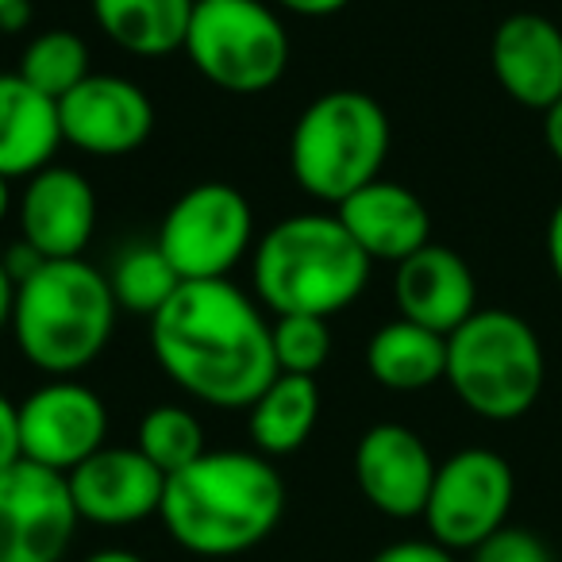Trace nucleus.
<instances>
[{
	"instance_id": "obj_16",
	"label": "nucleus",
	"mask_w": 562,
	"mask_h": 562,
	"mask_svg": "<svg viewBox=\"0 0 562 562\" xmlns=\"http://www.w3.org/2000/svg\"><path fill=\"white\" fill-rule=\"evenodd\" d=\"M393 301L405 321L451 336L477 313V281L470 262L443 243H428L413 258L397 262Z\"/></svg>"
},
{
	"instance_id": "obj_22",
	"label": "nucleus",
	"mask_w": 562,
	"mask_h": 562,
	"mask_svg": "<svg viewBox=\"0 0 562 562\" xmlns=\"http://www.w3.org/2000/svg\"><path fill=\"white\" fill-rule=\"evenodd\" d=\"M316 420H321V385L316 378L301 374H278L247 408L250 443L266 459L301 451L316 431Z\"/></svg>"
},
{
	"instance_id": "obj_7",
	"label": "nucleus",
	"mask_w": 562,
	"mask_h": 562,
	"mask_svg": "<svg viewBox=\"0 0 562 562\" xmlns=\"http://www.w3.org/2000/svg\"><path fill=\"white\" fill-rule=\"evenodd\" d=\"M181 50L220 93L258 97L285 78L293 47L270 0H209L196 4Z\"/></svg>"
},
{
	"instance_id": "obj_25",
	"label": "nucleus",
	"mask_w": 562,
	"mask_h": 562,
	"mask_svg": "<svg viewBox=\"0 0 562 562\" xmlns=\"http://www.w3.org/2000/svg\"><path fill=\"white\" fill-rule=\"evenodd\" d=\"M135 447L170 477L201 459L209 451V439H204V424L186 405H155L143 413L135 428Z\"/></svg>"
},
{
	"instance_id": "obj_26",
	"label": "nucleus",
	"mask_w": 562,
	"mask_h": 562,
	"mask_svg": "<svg viewBox=\"0 0 562 562\" xmlns=\"http://www.w3.org/2000/svg\"><path fill=\"white\" fill-rule=\"evenodd\" d=\"M273 362L278 374L316 378L331 359V328L324 316H273Z\"/></svg>"
},
{
	"instance_id": "obj_14",
	"label": "nucleus",
	"mask_w": 562,
	"mask_h": 562,
	"mask_svg": "<svg viewBox=\"0 0 562 562\" xmlns=\"http://www.w3.org/2000/svg\"><path fill=\"white\" fill-rule=\"evenodd\" d=\"M81 524L97 528H132L158 516L166 474L139 447H101L66 474Z\"/></svg>"
},
{
	"instance_id": "obj_10",
	"label": "nucleus",
	"mask_w": 562,
	"mask_h": 562,
	"mask_svg": "<svg viewBox=\"0 0 562 562\" xmlns=\"http://www.w3.org/2000/svg\"><path fill=\"white\" fill-rule=\"evenodd\" d=\"M78 524L66 474L27 459L0 470V562H63Z\"/></svg>"
},
{
	"instance_id": "obj_3",
	"label": "nucleus",
	"mask_w": 562,
	"mask_h": 562,
	"mask_svg": "<svg viewBox=\"0 0 562 562\" xmlns=\"http://www.w3.org/2000/svg\"><path fill=\"white\" fill-rule=\"evenodd\" d=\"M374 262L336 212H297L262 232L250 250L255 301L273 316L347 313L367 293Z\"/></svg>"
},
{
	"instance_id": "obj_32",
	"label": "nucleus",
	"mask_w": 562,
	"mask_h": 562,
	"mask_svg": "<svg viewBox=\"0 0 562 562\" xmlns=\"http://www.w3.org/2000/svg\"><path fill=\"white\" fill-rule=\"evenodd\" d=\"M543 143L551 150V158L562 166V97L543 112Z\"/></svg>"
},
{
	"instance_id": "obj_12",
	"label": "nucleus",
	"mask_w": 562,
	"mask_h": 562,
	"mask_svg": "<svg viewBox=\"0 0 562 562\" xmlns=\"http://www.w3.org/2000/svg\"><path fill=\"white\" fill-rule=\"evenodd\" d=\"M63 143L89 158H127L155 135V104L120 74H89L58 101Z\"/></svg>"
},
{
	"instance_id": "obj_33",
	"label": "nucleus",
	"mask_w": 562,
	"mask_h": 562,
	"mask_svg": "<svg viewBox=\"0 0 562 562\" xmlns=\"http://www.w3.org/2000/svg\"><path fill=\"white\" fill-rule=\"evenodd\" d=\"M32 20V0H0V32H20Z\"/></svg>"
},
{
	"instance_id": "obj_1",
	"label": "nucleus",
	"mask_w": 562,
	"mask_h": 562,
	"mask_svg": "<svg viewBox=\"0 0 562 562\" xmlns=\"http://www.w3.org/2000/svg\"><path fill=\"white\" fill-rule=\"evenodd\" d=\"M150 351L186 397L220 413L250 408L278 378L270 321L232 278L181 281L150 316Z\"/></svg>"
},
{
	"instance_id": "obj_19",
	"label": "nucleus",
	"mask_w": 562,
	"mask_h": 562,
	"mask_svg": "<svg viewBox=\"0 0 562 562\" xmlns=\"http://www.w3.org/2000/svg\"><path fill=\"white\" fill-rule=\"evenodd\" d=\"M58 147V101L27 86L16 70L0 74V178L27 181L55 162Z\"/></svg>"
},
{
	"instance_id": "obj_8",
	"label": "nucleus",
	"mask_w": 562,
	"mask_h": 562,
	"mask_svg": "<svg viewBox=\"0 0 562 562\" xmlns=\"http://www.w3.org/2000/svg\"><path fill=\"white\" fill-rule=\"evenodd\" d=\"M155 243L181 281L227 278L255 250V209L232 181H196L166 209Z\"/></svg>"
},
{
	"instance_id": "obj_31",
	"label": "nucleus",
	"mask_w": 562,
	"mask_h": 562,
	"mask_svg": "<svg viewBox=\"0 0 562 562\" xmlns=\"http://www.w3.org/2000/svg\"><path fill=\"white\" fill-rule=\"evenodd\" d=\"M547 262H551L554 281L562 285V201L554 204L551 220H547Z\"/></svg>"
},
{
	"instance_id": "obj_37",
	"label": "nucleus",
	"mask_w": 562,
	"mask_h": 562,
	"mask_svg": "<svg viewBox=\"0 0 562 562\" xmlns=\"http://www.w3.org/2000/svg\"><path fill=\"white\" fill-rule=\"evenodd\" d=\"M196 4H209V0H196Z\"/></svg>"
},
{
	"instance_id": "obj_29",
	"label": "nucleus",
	"mask_w": 562,
	"mask_h": 562,
	"mask_svg": "<svg viewBox=\"0 0 562 562\" xmlns=\"http://www.w3.org/2000/svg\"><path fill=\"white\" fill-rule=\"evenodd\" d=\"M24 459V439H20V405L0 393V470L16 467Z\"/></svg>"
},
{
	"instance_id": "obj_17",
	"label": "nucleus",
	"mask_w": 562,
	"mask_h": 562,
	"mask_svg": "<svg viewBox=\"0 0 562 562\" xmlns=\"http://www.w3.org/2000/svg\"><path fill=\"white\" fill-rule=\"evenodd\" d=\"M490 66L505 97L547 112L562 97V27L539 12H513L493 32Z\"/></svg>"
},
{
	"instance_id": "obj_4",
	"label": "nucleus",
	"mask_w": 562,
	"mask_h": 562,
	"mask_svg": "<svg viewBox=\"0 0 562 562\" xmlns=\"http://www.w3.org/2000/svg\"><path fill=\"white\" fill-rule=\"evenodd\" d=\"M116 316L109 273L86 258H58L16 285L9 331L27 367L47 378H78L104 355Z\"/></svg>"
},
{
	"instance_id": "obj_34",
	"label": "nucleus",
	"mask_w": 562,
	"mask_h": 562,
	"mask_svg": "<svg viewBox=\"0 0 562 562\" xmlns=\"http://www.w3.org/2000/svg\"><path fill=\"white\" fill-rule=\"evenodd\" d=\"M12 305H16V281H12L4 255H0V331L12 324Z\"/></svg>"
},
{
	"instance_id": "obj_35",
	"label": "nucleus",
	"mask_w": 562,
	"mask_h": 562,
	"mask_svg": "<svg viewBox=\"0 0 562 562\" xmlns=\"http://www.w3.org/2000/svg\"><path fill=\"white\" fill-rule=\"evenodd\" d=\"M81 562H147V559L135 554V551H127V547H101V551L86 554Z\"/></svg>"
},
{
	"instance_id": "obj_27",
	"label": "nucleus",
	"mask_w": 562,
	"mask_h": 562,
	"mask_svg": "<svg viewBox=\"0 0 562 562\" xmlns=\"http://www.w3.org/2000/svg\"><path fill=\"white\" fill-rule=\"evenodd\" d=\"M470 562H554V554L543 543V536H536L531 528L505 524L470 551Z\"/></svg>"
},
{
	"instance_id": "obj_36",
	"label": "nucleus",
	"mask_w": 562,
	"mask_h": 562,
	"mask_svg": "<svg viewBox=\"0 0 562 562\" xmlns=\"http://www.w3.org/2000/svg\"><path fill=\"white\" fill-rule=\"evenodd\" d=\"M9 212H12V181L0 178V224L9 220Z\"/></svg>"
},
{
	"instance_id": "obj_9",
	"label": "nucleus",
	"mask_w": 562,
	"mask_h": 562,
	"mask_svg": "<svg viewBox=\"0 0 562 562\" xmlns=\"http://www.w3.org/2000/svg\"><path fill=\"white\" fill-rule=\"evenodd\" d=\"M513 501L516 474L505 454L490 447H462L439 462L420 520L428 524V539L454 554H470L493 531L505 528Z\"/></svg>"
},
{
	"instance_id": "obj_20",
	"label": "nucleus",
	"mask_w": 562,
	"mask_h": 562,
	"mask_svg": "<svg viewBox=\"0 0 562 562\" xmlns=\"http://www.w3.org/2000/svg\"><path fill=\"white\" fill-rule=\"evenodd\" d=\"M101 35L135 58H166L186 47L196 0H89Z\"/></svg>"
},
{
	"instance_id": "obj_24",
	"label": "nucleus",
	"mask_w": 562,
	"mask_h": 562,
	"mask_svg": "<svg viewBox=\"0 0 562 562\" xmlns=\"http://www.w3.org/2000/svg\"><path fill=\"white\" fill-rule=\"evenodd\" d=\"M16 74L35 86L40 93H47L50 101H63L70 89H78L89 78V43L78 32L66 27H50L40 32L24 50H20Z\"/></svg>"
},
{
	"instance_id": "obj_13",
	"label": "nucleus",
	"mask_w": 562,
	"mask_h": 562,
	"mask_svg": "<svg viewBox=\"0 0 562 562\" xmlns=\"http://www.w3.org/2000/svg\"><path fill=\"white\" fill-rule=\"evenodd\" d=\"M436 454L405 424H374L359 436L351 454V474L362 501L390 520H416L428 505L436 482Z\"/></svg>"
},
{
	"instance_id": "obj_28",
	"label": "nucleus",
	"mask_w": 562,
	"mask_h": 562,
	"mask_svg": "<svg viewBox=\"0 0 562 562\" xmlns=\"http://www.w3.org/2000/svg\"><path fill=\"white\" fill-rule=\"evenodd\" d=\"M370 562H459V554L447 551L436 539H397V543H385L378 554H370Z\"/></svg>"
},
{
	"instance_id": "obj_30",
	"label": "nucleus",
	"mask_w": 562,
	"mask_h": 562,
	"mask_svg": "<svg viewBox=\"0 0 562 562\" xmlns=\"http://www.w3.org/2000/svg\"><path fill=\"white\" fill-rule=\"evenodd\" d=\"M270 4L305 20H328V16H336V12H344L351 0H270Z\"/></svg>"
},
{
	"instance_id": "obj_21",
	"label": "nucleus",
	"mask_w": 562,
	"mask_h": 562,
	"mask_svg": "<svg viewBox=\"0 0 562 562\" xmlns=\"http://www.w3.org/2000/svg\"><path fill=\"white\" fill-rule=\"evenodd\" d=\"M367 370L390 393H420L447 378V336L397 321L382 324L367 344Z\"/></svg>"
},
{
	"instance_id": "obj_15",
	"label": "nucleus",
	"mask_w": 562,
	"mask_h": 562,
	"mask_svg": "<svg viewBox=\"0 0 562 562\" xmlns=\"http://www.w3.org/2000/svg\"><path fill=\"white\" fill-rule=\"evenodd\" d=\"M20 239L40 250L47 262L81 258L97 232V193L74 166L50 162L24 181L16 201Z\"/></svg>"
},
{
	"instance_id": "obj_18",
	"label": "nucleus",
	"mask_w": 562,
	"mask_h": 562,
	"mask_svg": "<svg viewBox=\"0 0 562 562\" xmlns=\"http://www.w3.org/2000/svg\"><path fill=\"white\" fill-rule=\"evenodd\" d=\"M339 224L370 262H405L431 243V212L408 186L378 178L336 204Z\"/></svg>"
},
{
	"instance_id": "obj_23",
	"label": "nucleus",
	"mask_w": 562,
	"mask_h": 562,
	"mask_svg": "<svg viewBox=\"0 0 562 562\" xmlns=\"http://www.w3.org/2000/svg\"><path fill=\"white\" fill-rule=\"evenodd\" d=\"M112 297H116L120 313L132 316H158V308L178 293L181 278L170 266V258L158 250V243H132L127 250H120L116 262L109 270Z\"/></svg>"
},
{
	"instance_id": "obj_5",
	"label": "nucleus",
	"mask_w": 562,
	"mask_h": 562,
	"mask_svg": "<svg viewBox=\"0 0 562 562\" xmlns=\"http://www.w3.org/2000/svg\"><path fill=\"white\" fill-rule=\"evenodd\" d=\"M393 127L362 89H328L301 109L290 132V173L316 204H344L355 189L382 178Z\"/></svg>"
},
{
	"instance_id": "obj_11",
	"label": "nucleus",
	"mask_w": 562,
	"mask_h": 562,
	"mask_svg": "<svg viewBox=\"0 0 562 562\" xmlns=\"http://www.w3.org/2000/svg\"><path fill=\"white\" fill-rule=\"evenodd\" d=\"M20 439L27 462L70 474L89 454L109 447V405L78 378H47L20 401Z\"/></svg>"
},
{
	"instance_id": "obj_6",
	"label": "nucleus",
	"mask_w": 562,
	"mask_h": 562,
	"mask_svg": "<svg viewBox=\"0 0 562 562\" xmlns=\"http://www.w3.org/2000/svg\"><path fill=\"white\" fill-rule=\"evenodd\" d=\"M443 382L462 401V408L482 420H520L543 393V344L524 316L508 308H477L459 331L447 336Z\"/></svg>"
},
{
	"instance_id": "obj_2",
	"label": "nucleus",
	"mask_w": 562,
	"mask_h": 562,
	"mask_svg": "<svg viewBox=\"0 0 562 562\" xmlns=\"http://www.w3.org/2000/svg\"><path fill=\"white\" fill-rule=\"evenodd\" d=\"M285 516V482L273 459L258 451H204L166 477V536L196 559H235L255 551Z\"/></svg>"
}]
</instances>
